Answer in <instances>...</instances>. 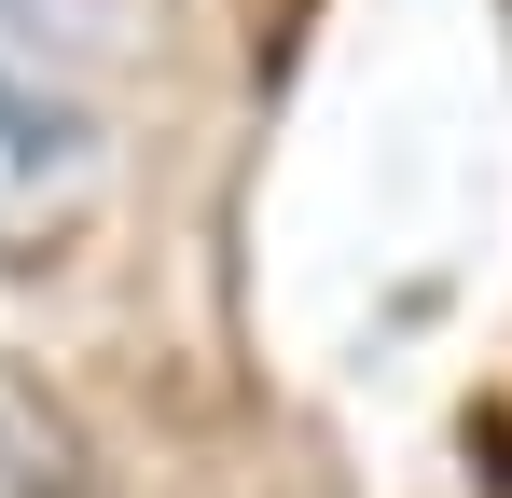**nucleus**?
I'll return each instance as SVG.
<instances>
[{"mask_svg": "<svg viewBox=\"0 0 512 498\" xmlns=\"http://www.w3.org/2000/svg\"><path fill=\"white\" fill-rule=\"evenodd\" d=\"M125 0H0V249L42 263V249L84 236V208L111 194L125 153Z\"/></svg>", "mask_w": 512, "mask_h": 498, "instance_id": "1", "label": "nucleus"}, {"mask_svg": "<svg viewBox=\"0 0 512 498\" xmlns=\"http://www.w3.org/2000/svg\"><path fill=\"white\" fill-rule=\"evenodd\" d=\"M0 498H97V485H84V443H70V415L42 402L14 360H0Z\"/></svg>", "mask_w": 512, "mask_h": 498, "instance_id": "2", "label": "nucleus"}]
</instances>
